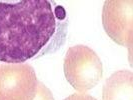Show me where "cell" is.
<instances>
[{
    "label": "cell",
    "instance_id": "obj_5",
    "mask_svg": "<svg viewBox=\"0 0 133 100\" xmlns=\"http://www.w3.org/2000/svg\"><path fill=\"white\" fill-rule=\"evenodd\" d=\"M102 100H133V74L128 70L114 72L107 78Z\"/></svg>",
    "mask_w": 133,
    "mask_h": 100
},
{
    "label": "cell",
    "instance_id": "obj_4",
    "mask_svg": "<svg viewBox=\"0 0 133 100\" xmlns=\"http://www.w3.org/2000/svg\"><path fill=\"white\" fill-rule=\"evenodd\" d=\"M133 1L107 0L102 10V24L106 34L121 46H132Z\"/></svg>",
    "mask_w": 133,
    "mask_h": 100
},
{
    "label": "cell",
    "instance_id": "obj_3",
    "mask_svg": "<svg viewBox=\"0 0 133 100\" xmlns=\"http://www.w3.org/2000/svg\"><path fill=\"white\" fill-rule=\"evenodd\" d=\"M38 82L29 64H0V100H33Z\"/></svg>",
    "mask_w": 133,
    "mask_h": 100
},
{
    "label": "cell",
    "instance_id": "obj_6",
    "mask_svg": "<svg viewBox=\"0 0 133 100\" xmlns=\"http://www.w3.org/2000/svg\"><path fill=\"white\" fill-rule=\"evenodd\" d=\"M33 100H54L51 91L42 82H38L37 90Z\"/></svg>",
    "mask_w": 133,
    "mask_h": 100
},
{
    "label": "cell",
    "instance_id": "obj_2",
    "mask_svg": "<svg viewBox=\"0 0 133 100\" xmlns=\"http://www.w3.org/2000/svg\"><path fill=\"white\" fill-rule=\"evenodd\" d=\"M64 74L68 83L75 90L85 92L96 86L101 79L102 62L90 47L72 46L67 50L64 58Z\"/></svg>",
    "mask_w": 133,
    "mask_h": 100
},
{
    "label": "cell",
    "instance_id": "obj_7",
    "mask_svg": "<svg viewBox=\"0 0 133 100\" xmlns=\"http://www.w3.org/2000/svg\"><path fill=\"white\" fill-rule=\"evenodd\" d=\"M64 100H97L96 98H94L93 96L89 95V94H72L70 96H68L67 98H65Z\"/></svg>",
    "mask_w": 133,
    "mask_h": 100
},
{
    "label": "cell",
    "instance_id": "obj_1",
    "mask_svg": "<svg viewBox=\"0 0 133 100\" xmlns=\"http://www.w3.org/2000/svg\"><path fill=\"white\" fill-rule=\"evenodd\" d=\"M68 18L55 1H0V61L19 64L55 53L66 42Z\"/></svg>",
    "mask_w": 133,
    "mask_h": 100
}]
</instances>
